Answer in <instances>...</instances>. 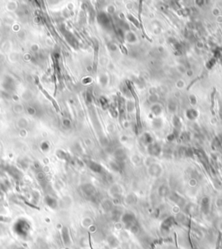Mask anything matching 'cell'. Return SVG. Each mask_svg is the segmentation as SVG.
<instances>
[{"label":"cell","mask_w":222,"mask_h":249,"mask_svg":"<svg viewBox=\"0 0 222 249\" xmlns=\"http://www.w3.org/2000/svg\"><path fill=\"white\" fill-rule=\"evenodd\" d=\"M35 78H36V82H37V86H38L39 90H40V91L44 93V96H45V97H46V98H47L51 102V103H52V105L54 106V107L56 109V111H57V112H59V111H60V109H59V106L57 105L56 101L55 99H53V98H52V97H51V95H50L46 91H45V90H44V87L42 86V85L40 84V81H39V79H38V78H37V76L35 77Z\"/></svg>","instance_id":"obj_1"},{"label":"cell","mask_w":222,"mask_h":249,"mask_svg":"<svg viewBox=\"0 0 222 249\" xmlns=\"http://www.w3.org/2000/svg\"><path fill=\"white\" fill-rule=\"evenodd\" d=\"M121 221L128 227H131L134 224H135V217L133 213H127L121 216Z\"/></svg>","instance_id":"obj_2"},{"label":"cell","mask_w":222,"mask_h":249,"mask_svg":"<svg viewBox=\"0 0 222 249\" xmlns=\"http://www.w3.org/2000/svg\"><path fill=\"white\" fill-rule=\"evenodd\" d=\"M174 224V220L172 218V217H169V218H166V220L162 222V227L164 229V230H168L171 228V227Z\"/></svg>","instance_id":"obj_3"},{"label":"cell","mask_w":222,"mask_h":249,"mask_svg":"<svg viewBox=\"0 0 222 249\" xmlns=\"http://www.w3.org/2000/svg\"><path fill=\"white\" fill-rule=\"evenodd\" d=\"M201 210L204 213H207L209 212V202L207 201V199H204L201 204Z\"/></svg>","instance_id":"obj_4"},{"label":"cell","mask_w":222,"mask_h":249,"mask_svg":"<svg viewBox=\"0 0 222 249\" xmlns=\"http://www.w3.org/2000/svg\"><path fill=\"white\" fill-rule=\"evenodd\" d=\"M121 217V213L119 211L114 210V211L113 212V213H112V219H113L114 220H118Z\"/></svg>","instance_id":"obj_5"}]
</instances>
